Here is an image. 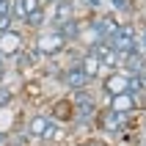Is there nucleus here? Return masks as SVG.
Instances as JSON below:
<instances>
[{
  "label": "nucleus",
  "mask_w": 146,
  "mask_h": 146,
  "mask_svg": "<svg viewBox=\"0 0 146 146\" xmlns=\"http://www.w3.org/2000/svg\"><path fill=\"white\" fill-rule=\"evenodd\" d=\"M31 47L36 50L44 61H61V55H64L66 47H69V41H66L58 31L44 28V31H39V33L31 36Z\"/></svg>",
  "instance_id": "obj_1"
},
{
  "label": "nucleus",
  "mask_w": 146,
  "mask_h": 146,
  "mask_svg": "<svg viewBox=\"0 0 146 146\" xmlns=\"http://www.w3.org/2000/svg\"><path fill=\"white\" fill-rule=\"evenodd\" d=\"M108 44H110L119 55H127V52L141 50L138 47V28H135V22H130V19L119 22V28H116V33L108 39Z\"/></svg>",
  "instance_id": "obj_2"
},
{
  "label": "nucleus",
  "mask_w": 146,
  "mask_h": 146,
  "mask_svg": "<svg viewBox=\"0 0 146 146\" xmlns=\"http://www.w3.org/2000/svg\"><path fill=\"white\" fill-rule=\"evenodd\" d=\"M55 80H58V86H61L64 91H80V88L94 86V80L80 69V64H61Z\"/></svg>",
  "instance_id": "obj_3"
},
{
  "label": "nucleus",
  "mask_w": 146,
  "mask_h": 146,
  "mask_svg": "<svg viewBox=\"0 0 146 146\" xmlns=\"http://www.w3.org/2000/svg\"><path fill=\"white\" fill-rule=\"evenodd\" d=\"M28 44H31V36H28L22 28H11V31L0 33V55L6 58L8 64H11L14 55H19Z\"/></svg>",
  "instance_id": "obj_4"
},
{
  "label": "nucleus",
  "mask_w": 146,
  "mask_h": 146,
  "mask_svg": "<svg viewBox=\"0 0 146 146\" xmlns=\"http://www.w3.org/2000/svg\"><path fill=\"white\" fill-rule=\"evenodd\" d=\"M97 83H99V99H108V97H116V94H127L130 74L121 72V69H113V72H105Z\"/></svg>",
  "instance_id": "obj_5"
},
{
  "label": "nucleus",
  "mask_w": 146,
  "mask_h": 146,
  "mask_svg": "<svg viewBox=\"0 0 146 146\" xmlns=\"http://www.w3.org/2000/svg\"><path fill=\"white\" fill-rule=\"evenodd\" d=\"M44 110H47V116L52 119V121L64 124V127H69V124L74 121V105H72V99H69V94H64V97H55V99H50Z\"/></svg>",
  "instance_id": "obj_6"
},
{
  "label": "nucleus",
  "mask_w": 146,
  "mask_h": 146,
  "mask_svg": "<svg viewBox=\"0 0 146 146\" xmlns=\"http://www.w3.org/2000/svg\"><path fill=\"white\" fill-rule=\"evenodd\" d=\"M50 124H52V119L47 116V110H33V113L22 121V132L33 141V143H41V138H44V132H47Z\"/></svg>",
  "instance_id": "obj_7"
},
{
  "label": "nucleus",
  "mask_w": 146,
  "mask_h": 146,
  "mask_svg": "<svg viewBox=\"0 0 146 146\" xmlns=\"http://www.w3.org/2000/svg\"><path fill=\"white\" fill-rule=\"evenodd\" d=\"M102 105H108L110 110H116V113H124V116H138L141 110H143V99L132 97V94H116V97L102 99Z\"/></svg>",
  "instance_id": "obj_8"
},
{
  "label": "nucleus",
  "mask_w": 146,
  "mask_h": 146,
  "mask_svg": "<svg viewBox=\"0 0 146 146\" xmlns=\"http://www.w3.org/2000/svg\"><path fill=\"white\" fill-rule=\"evenodd\" d=\"M77 14H80L77 0H58V3H52V6L47 8V17H50L47 28H52V25H61V22L72 19V17H77Z\"/></svg>",
  "instance_id": "obj_9"
},
{
  "label": "nucleus",
  "mask_w": 146,
  "mask_h": 146,
  "mask_svg": "<svg viewBox=\"0 0 146 146\" xmlns=\"http://www.w3.org/2000/svg\"><path fill=\"white\" fill-rule=\"evenodd\" d=\"M50 22V17H47V6H39L36 11H31V14L25 17V22H22V31L28 33V36H33V33H39L44 31Z\"/></svg>",
  "instance_id": "obj_10"
},
{
  "label": "nucleus",
  "mask_w": 146,
  "mask_h": 146,
  "mask_svg": "<svg viewBox=\"0 0 146 146\" xmlns=\"http://www.w3.org/2000/svg\"><path fill=\"white\" fill-rule=\"evenodd\" d=\"M77 64H80V69H83L86 74H88V77H91L94 83H97L99 77L105 74V72H102V64H99V58L94 55L91 50H83V55H80V61H77Z\"/></svg>",
  "instance_id": "obj_11"
},
{
  "label": "nucleus",
  "mask_w": 146,
  "mask_h": 146,
  "mask_svg": "<svg viewBox=\"0 0 146 146\" xmlns=\"http://www.w3.org/2000/svg\"><path fill=\"white\" fill-rule=\"evenodd\" d=\"M110 11H113L116 17H135V11H138V3L135 0H110Z\"/></svg>",
  "instance_id": "obj_12"
},
{
  "label": "nucleus",
  "mask_w": 146,
  "mask_h": 146,
  "mask_svg": "<svg viewBox=\"0 0 146 146\" xmlns=\"http://www.w3.org/2000/svg\"><path fill=\"white\" fill-rule=\"evenodd\" d=\"M14 99H17V91L8 83H0V110L8 108V105H14Z\"/></svg>",
  "instance_id": "obj_13"
},
{
  "label": "nucleus",
  "mask_w": 146,
  "mask_h": 146,
  "mask_svg": "<svg viewBox=\"0 0 146 146\" xmlns=\"http://www.w3.org/2000/svg\"><path fill=\"white\" fill-rule=\"evenodd\" d=\"M8 77H11V64L0 55V83H8Z\"/></svg>",
  "instance_id": "obj_14"
},
{
  "label": "nucleus",
  "mask_w": 146,
  "mask_h": 146,
  "mask_svg": "<svg viewBox=\"0 0 146 146\" xmlns=\"http://www.w3.org/2000/svg\"><path fill=\"white\" fill-rule=\"evenodd\" d=\"M0 17H11V0H0Z\"/></svg>",
  "instance_id": "obj_15"
},
{
  "label": "nucleus",
  "mask_w": 146,
  "mask_h": 146,
  "mask_svg": "<svg viewBox=\"0 0 146 146\" xmlns=\"http://www.w3.org/2000/svg\"><path fill=\"white\" fill-rule=\"evenodd\" d=\"M41 3H44V6L50 8V6H52V3H58V0H41Z\"/></svg>",
  "instance_id": "obj_16"
},
{
  "label": "nucleus",
  "mask_w": 146,
  "mask_h": 146,
  "mask_svg": "<svg viewBox=\"0 0 146 146\" xmlns=\"http://www.w3.org/2000/svg\"><path fill=\"white\" fill-rule=\"evenodd\" d=\"M108 146H127V143H108Z\"/></svg>",
  "instance_id": "obj_17"
}]
</instances>
